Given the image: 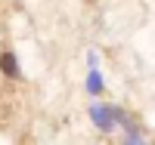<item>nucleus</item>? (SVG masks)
<instances>
[{"label":"nucleus","instance_id":"1","mask_svg":"<svg viewBox=\"0 0 155 145\" xmlns=\"http://www.w3.org/2000/svg\"><path fill=\"white\" fill-rule=\"evenodd\" d=\"M0 68H3L6 74H16L19 68H16V56L12 52H3V59H0Z\"/></svg>","mask_w":155,"mask_h":145}]
</instances>
